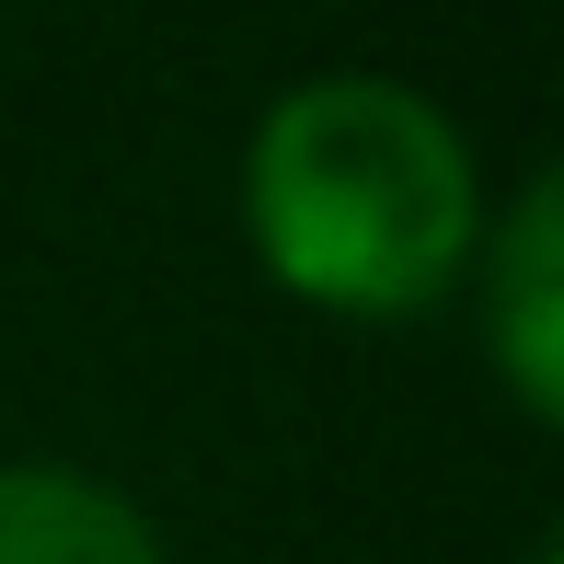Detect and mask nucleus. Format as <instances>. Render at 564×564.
I'll return each instance as SVG.
<instances>
[{
  "mask_svg": "<svg viewBox=\"0 0 564 564\" xmlns=\"http://www.w3.org/2000/svg\"><path fill=\"white\" fill-rule=\"evenodd\" d=\"M242 230L289 300L335 323H415L473 276L484 173L426 93L335 69L265 105L242 150Z\"/></svg>",
  "mask_w": 564,
  "mask_h": 564,
  "instance_id": "f257e3e1",
  "label": "nucleus"
},
{
  "mask_svg": "<svg viewBox=\"0 0 564 564\" xmlns=\"http://www.w3.org/2000/svg\"><path fill=\"white\" fill-rule=\"evenodd\" d=\"M473 289H484V346H496V380L519 392V415L564 426V185L553 173H530L507 196V219H484Z\"/></svg>",
  "mask_w": 564,
  "mask_h": 564,
  "instance_id": "f03ea898",
  "label": "nucleus"
},
{
  "mask_svg": "<svg viewBox=\"0 0 564 564\" xmlns=\"http://www.w3.org/2000/svg\"><path fill=\"white\" fill-rule=\"evenodd\" d=\"M0 564H162V530L82 460H0Z\"/></svg>",
  "mask_w": 564,
  "mask_h": 564,
  "instance_id": "7ed1b4c3",
  "label": "nucleus"
},
{
  "mask_svg": "<svg viewBox=\"0 0 564 564\" xmlns=\"http://www.w3.org/2000/svg\"><path fill=\"white\" fill-rule=\"evenodd\" d=\"M530 564H564V542H553V530H542V542H530Z\"/></svg>",
  "mask_w": 564,
  "mask_h": 564,
  "instance_id": "20e7f679",
  "label": "nucleus"
}]
</instances>
